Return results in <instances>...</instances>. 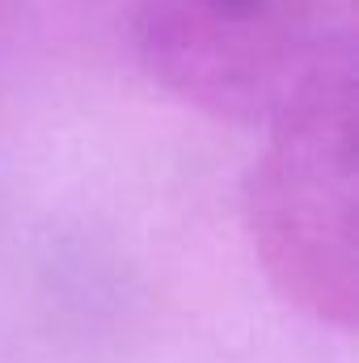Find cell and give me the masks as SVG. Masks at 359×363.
Instances as JSON below:
<instances>
[{
  "mask_svg": "<svg viewBox=\"0 0 359 363\" xmlns=\"http://www.w3.org/2000/svg\"><path fill=\"white\" fill-rule=\"evenodd\" d=\"M245 178V233L270 291L321 330L351 334L355 254V47L326 60L267 123Z\"/></svg>",
  "mask_w": 359,
  "mask_h": 363,
  "instance_id": "6da1fadb",
  "label": "cell"
},
{
  "mask_svg": "<svg viewBox=\"0 0 359 363\" xmlns=\"http://www.w3.org/2000/svg\"><path fill=\"white\" fill-rule=\"evenodd\" d=\"M127 21L153 85L237 127H263L355 47V0H131Z\"/></svg>",
  "mask_w": 359,
  "mask_h": 363,
  "instance_id": "7a4b0ae2",
  "label": "cell"
},
{
  "mask_svg": "<svg viewBox=\"0 0 359 363\" xmlns=\"http://www.w3.org/2000/svg\"><path fill=\"white\" fill-rule=\"evenodd\" d=\"M97 0H0V85L21 51L51 43L55 34L77 30Z\"/></svg>",
  "mask_w": 359,
  "mask_h": 363,
  "instance_id": "3957f363",
  "label": "cell"
}]
</instances>
